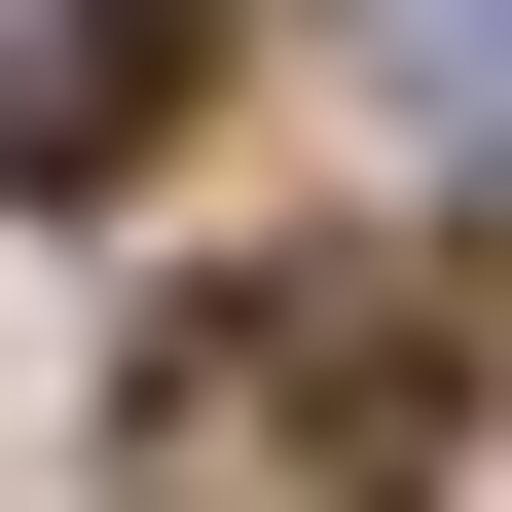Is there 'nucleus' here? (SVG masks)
I'll list each match as a JSON object with an SVG mask.
<instances>
[{"instance_id":"obj_2","label":"nucleus","mask_w":512,"mask_h":512,"mask_svg":"<svg viewBox=\"0 0 512 512\" xmlns=\"http://www.w3.org/2000/svg\"><path fill=\"white\" fill-rule=\"evenodd\" d=\"M403 74H439V110H512V0H403Z\"/></svg>"},{"instance_id":"obj_1","label":"nucleus","mask_w":512,"mask_h":512,"mask_svg":"<svg viewBox=\"0 0 512 512\" xmlns=\"http://www.w3.org/2000/svg\"><path fill=\"white\" fill-rule=\"evenodd\" d=\"M183 74H220V0H0V183H110Z\"/></svg>"}]
</instances>
